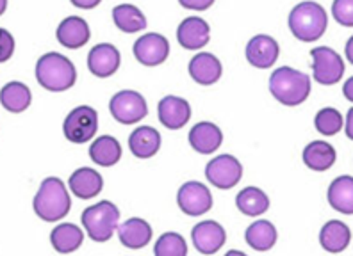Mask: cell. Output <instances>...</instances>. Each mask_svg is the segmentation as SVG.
<instances>
[{
  "mask_svg": "<svg viewBox=\"0 0 353 256\" xmlns=\"http://www.w3.org/2000/svg\"><path fill=\"white\" fill-rule=\"evenodd\" d=\"M36 78L39 85L52 93L70 89L77 82V70L74 63L57 52H48L36 63Z\"/></svg>",
  "mask_w": 353,
  "mask_h": 256,
  "instance_id": "6da1fadb",
  "label": "cell"
},
{
  "mask_svg": "<svg viewBox=\"0 0 353 256\" xmlns=\"http://www.w3.org/2000/svg\"><path fill=\"white\" fill-rule=\"evenodd\" d=\"M328 27V14L318 2H300L289 13V29L302 43H314L325 34Z\"/></svg>",
  "mask_w": 353,
  "mask_h": 256,
  "instance_id": "7a4b0ae2",
  "label": "cell"
},
{
  "mask_svg": "<svg viewBox=\"0 0 353 256\" xmlns=\"http://www.w3.org/2000/svg\"><path fill=\"white\" fill-rule=\"evenodd\" d=\"M310 77L291 66H280L270 77V91L282 105L294 107L305 102L310 94Z\"/></svg>",
  "mask_w": 353,
  "mask_h": 256,
  "instance_id": "3957f363",
  "label": "cell"
},
{
  "mask_svg": "<svg viewBox=\"0 0 353 256\" xmlns=\"http://www.w3.org/2000/svg\"><path fill=\"white\" fill-rule=\"evenodd\" d=\"M32 206H34L36 215L47 222H56L65 217L72 209V200L63 180L56 176L45 178L39 185Z\"/></svg>",
  "mask_w": 353,
  "mask_h": 256,
  "instance_id": "277c9868",
  "label": "cell"
},
{
  "mask_svg": "<svg viewBox=\"0 0 353 256\" xmlns=\"http://www.w3.org/2000/svg\"><path fill=\"white\" fill-rule=\"evenodd\" d=\"M82 226L88 231L91 240L108 242L120 222V210L111 201H99L93 206H88L81 215Z\"/></svg>",
  "mask_w": 353,
  "mask_h": 256,
  "instance_id": "5b68a950",
  "label": "cell"
},
{
  "mask_svg": "<svg viewBox=\"0 0 353 256\" xmlns=\"http://www.w3.org/2000/svg\"><path fill=\"white\" fill-rule=\"evenodd\" d=\"M97 130H99V114L90 105L75 107L63 123V134L74 145L90 142L95 137Z\"/></svg>",
  "mask_w": 353,
  "mask_h": 256,
  "instance_id": "8992f818",
  "label": "cell"
},
{
  "mask_svg": "<svg viewBox=\"0 0 353 256\" xmlns=\"http://www.w3.org/2000/svg\"><path fill=\"white\" fill-rule=\"evenodd\" d=\"M312 75L321 85H334L345 75V61L330 47H316L310 50Z\"/></svg>",
  "mask_w": 353,
  "mask_h": 256,
  "instance_id": "52a82bcc",
  "label": "cell"
},
{
  "mask_svg": "<svg viewBox=\"0 0 353 256\" xmlns=\"http://www.w3.org/2000/svg\"><path fill=\"white\" fill-rule=\"evenodd\" d=\"M109 111L118 123L136 125L148 114V105L138 91L123 89L112 96Z\"/></svg>",
  "mask_w": 353,
  "mask_h": 256,
  "instance_id": "ba28073f",
  "label": "cell"
},
{
  "mask_svg": "<svg viewBox=\"0 0 353 256\" xmlns=\"http://www.w3.org/2000/svg\"><path fill=\"white\" fill-rule=\"evenodd\" d=\"M176 205L185 215H203L212 209V194L200 182H185L176 192Z\"/></svg>",
  "mask_w": 353,
  "mask_h": 256,
  "instance_id": "9c48e42d",
  "label": "cell"
},
{
  "mask_svg": "<svg viewBox=\"0 0 353 256\" xmlns=\"http://www.w3.org/2000/svg\"><path fill=\"white\" fill-rule=\"evenodd\" d=\"M205 176L209 184L218 189H232L239 184L243 176V166L232 155H220L214 157L205 166Z\"/></svg>",
  "mask_w": 353,
  "mask_h": 256,
  "instance_id": "30bf717a",
  "label": "cell"
},
{
  "mask_svg": "<svg viewBox=\"0 0 353 256\" xmlns=\"http://www.w3.org/2000/svg\"><path fill=\"white\" fill-rule=\"evenodd\" d=\"M134 57L145 66H159L170 56V43L159 32H148L134 43Z\"/></svg>",
  "mask_w": 353,
  "mask_h": 256,
  "instance_id": "8fae6325",
  "label": "cell"
},
{
  "mask_svg": "<svg viewBox=\"0 0 353 256\" xmlns=\"http://www.w3.org/2000/svg\"><path fill=\"white\" fill-rule=\"evenodd\" d=\"M121 63L120 50L111 43H99L88 56V68L100 78H108L118 72Z\"/></svg>",
  "mask_w": 353,
  "mask_h": 256,
  "instance_id": "7c38bea8",
  "label": "cell"
},
{
  "mask_svg": "<svg viewBox=\"0 0 353 256\" xmlns=\"http://www.w3.org/2000/svg\"><path fill=\"white\" fill-rule=\"evenodd\" d=\"M194 249L202 255H216L223 248L227 233L223 226L216 221H202L191 231Z\"/></svg>",
  "mask_w": 353,
  "mask_h": 256,
  "instance_id": "4fadbf2b",
  "label": "cell"
},
{
  "mask_svg": "<svg viewBox=\"0 0 353 256\" xmlns=\"http://www.w3.org/2000/svg\"><path fill=\"white\" fill-rule=\"evenodd\" d=\"M280 56L276 39L268 34H257L246 45V61L259 70L272 68Z\"/></svg>",
  "mask_w": 353,
  "mask_h": 256,
  "instance_id": "5bb4252c",
  "label": "cell"
},
{
  "mask_svg": "<svg viewBox=\"0 0 353 256\" xmlns=\"http://www.w3.org/2000/svg\"><path fill=\"white\" fill-rule=\"evenodd\" d=\"M176 39L185 50H200L211 39V27L203 18L188 17L176 29Z\"/></svg>",
  "mask_w": 353,
  "mask_h": 256,
  "instance_id": "9a60e30c",
  "label": "cell"
},
{
  "mask_svg": "<svg viewBox=\"0 0 353 256\" xmlns=\"http://www.w3.org/2000/svg\"><path fill=\"white\" fill-rule=\"evenodd\" d=\"M159 120L170 130H179L191 120V105L181 96H164L159 102Z\"/></svg>",
  "mask_w": 353,
  "mask_h": 256,
  "instance_id": "2e32d148",
  "label": "cell"
},
{
  "mask_svg": "<svg viewBox=\"0 0 353 256\" xmlns=\"http://www.w3.org/2000/svg\"><path fill=\"white\" fill-rule=\"evenodd\" d=\"M223 142V132L221 128L209 121H200L190 130L191 148L200 155H211L220 148Z\"/></svg>",
  "mask_w": 353,
  "mask_h": 256,
  "instance_id": "e0dca14e",
  "label": "cell"
},
{
  "mask_svg": "<svg viewBox=\"0 0 353 256\" xmlns=\"http://www.w3.org/2000/svg\"><path fill=\"white\" fill-rule=\"evenodd\" d=\"M57 41L66 48L77 50L84 47L91 38V30L88 21L81 17H68L61 21L56 32Z\"/></svg>",
  "mask_w": 353,
  "mask_h": 256,
  "instance_id": "ac0fdd59",
  "label": "cell"
},
{
  "mask_svg": "<svg viewBox=\"0 0 353 256\" xmlns=\"http://www.w3.org/2000/svg\"><path fill=\"white\" fill-rule=\"evenodd\" d=\"M223 66L220 59L209 52H200L190 61V75L196 84L212 85L221 78Z\"/></svg>",
  "mask_w": 353,
  "mask_h": 256,
  "instance_id": "d6986e66",
  "label": "cell"
},
{
  "mask_svg": "<svg viewBox=\"0 0 353 256\" xmlns=\"http://www.w3.org/2000/svg\"><path fill=\"white\" fill-rule=\"evenodd\" d=\"M68 185L75 196L81 200H93L103 189V178L99 171L91 167H81L70 176Z\"/></svg>",
  "mask_w": 353,
  "mask_h": 256,
  "instance_id": "ffe728a7",
  "label": "cell"
},
{
  "mask_svg": "<svg viewBox=\"0 0 353 256\" xmlns=\"http://www.w3.org/2000/svg\"><path fill=\"white\" fill-rule=\"evenodd\" d=\"M152 226L145 219H127L123 224H118V237L120 242L129 249H141L148 246L152 240Z\"/></svg>",
  "mask_w": 353,
  "mask_h": 256,
  "instance_id": "44dd1931",
  "label": "cell"
},
{
  "mask_svg": "<svg viewBox=\"0 0 353 256\" xmlns=\"http://www.w3.org/2000/svg\"><path fill=\"white\" fill-rule=\"evenodd\" d=\"M352 242V231L343 221H328L319 231V244L328 253H343Z\"/></svg>",
  "mask_w": 353,
  "mask_h": 256,
  "instance_id": "7402d4cb",
  "label": "cell"
},
{
  "mask_svg": "<svg viewBox=\"0 0 353 256\" xmlns=\"http://www.w3.org/2000/svg\"><path fill=\"white\" fill-rule=\"evenodd\" d=\"M129 148L134 157L152 158L161 148V134L154 127L136 128L129 137Z\"/></svg>",
  "mask_w": 353,
  "mask_h": 256,
  "instance_id": "603a6c76",
  "label": "cell"
},
{
  "mask_svg": "<svg viewBox=\"0 0 353 256\" xmlns=\"http://www.w3.org/2000/svg\"><path fill=\"white\" fill-rule=\"evenodd\" d=\"M327 198L332 209L345 215H353V176L343 175L334 180Z\"/></svg>",
  "mask_w": 353,
  "mask_h": 256,
  "instance_id": "cb8c5ba5",
  "label": "cell"
},
{
  "mask_svg": "<svg viewBox=\"0 0 353 256\" xmlns=\"http://www.w3.org/2000/svg\"><path fill=\"white\" fill-rule=\"evenodd\" d=\"M337 153L330 142L312 141L303 149V164L312 171H328L336 164Z\"/></svg>",
  "mask_w": 353,
  "mask_h": 256,
  "instance_id": "d4e9b609",
  "label": "cell"
},
{
  "mask_svg": "<svg viewBox=\"0 0 353 256\" xmlns=\"http://www.w3.org/2000/svg\"><path fill=\"white\" fill-rule=\"evenodd\" d=\"M30 102H32V93L23 82H9L0 91V103L6 111L13 112V114L27 111Z\"/></svg>",
  "mask_w": 353,
  "mask_h": 256,
  "instance_id": "484cf974",
  "label": "cell"
},
{
  "mask_svg": "<svg viewBox=\"0 0 353 256\" xmlns=\"http://www.w3.org/2000/svg\"><path fill=\"white\" fill-rule=\"evenodd\" d=\"M50 242L52 248L56 249L57 253H74L84 242V233L79 226L72 224V222H63V224H57L50 233Z\"/></svg>",
  "mask_w": 353,
  "mask_h": 256,
  "instance_id": "4316f807",
  "label": "cell"
},
{
  "mask_svg": "<svg viewBox=\"0 0 353 256\" xmlns=\"http://www.w3.org/2000/svg\"><path fill=\"white\" fill-rule=\"evenodd\" d=\"M90 157L97 166L111 167L120 162L121 158V146L118 139L111 136H100L91 142L90 146Z\"/></svg>",
  "mask_w": 353,
  "mask_h": 256,
  "instance_id": "83f0119b",
  "label": "cell"
},
{
  "mask_svg": "<svg viewBox=\"0 0 353 256\" xmlns=\"http://www.w3.org/2000/svg\"><path fill=\"white\" fill-rule=\"evenodd\" d=\"M112 21L121 32H127V34H134V32L147 29V17L134 4L117 6L112 9Z\"/></svg>",
  "mask_w": 353,
  "mask_h": 256,
  "instance_id": "f1b7e54d",
  "label": "cell"
},
{
  "mask_svg": "<svg viewBox=\"0 0 353 256\" xmlns=\"http://www.w3.org/2000/svg\"><path fill=\"white\" fill-rule=\"evenodd\" d=\"M276 228L270 221H255L246 228L245 239L252 249L255 251H270L276 244Z\"/></svg>",
  "mask_w": 353,
  "mask_h": 256,
  "instance_id": "f546056e",
  "label": "cell"
},
{
  "mask_svg": "<svg viewBox=\"0 0 353 256\" xmlns=\"http://www.w3.org/2000/svg\"><path fill=\"white\" fill-rule=\"evenodd\" d=\"M236 206L245 215L257 217V215L266 213V210L270 209V198L263 189L245 187L236 196Z\"/></svg>",
  "mask_w": 353,
  "mask_h": 256,
  "instance_id": "4dcf8cb0",
  "label": "cell"
},
{
  "mask_svg": "<svg viewBox=\"0 0 353 256\" xmlns=\"http://www.w3.org/2000/svg\"><path fill=\"white\" fill-rule=\"evenodd\" d=\"M155 256H185L188 255V244L184 237L175 231L161 235L159 240L154 246Z\"/></svg>",
  "mask_w": 353,
  "mask_h": 256,
  "instance_id": "1f68e13d",
  "label": "cell"
},
{
  "mask_svg": "<svg viewBox=\"0 0 353 256\" xmlns=\"http://www.w3.org/2000/svg\"><path fill=\"white\" fill-rule=\"evenodd\" d=\"M316 130L323 136H336L343 130V114L334 107H325L314 118Z\"/></svg>",
  "mask_w": 353,
  "mask_h": 256,
  "instance_id": "d6a6232c",
  "label": "cell"
},
{
  "mask_svg": "<svg viewBox=\"0 0 353 256\" xmlns=\"http://www.w3.org/2000/svg\"><path fill=\"white\" fill-rule=\"evenodd\" d=\"M332 14L343 27H353V0H334Z\"/></svg>",
  "mask_w": 353,
  "mask_h": 256,
  "instance_id": "836d02e7",
  "label": "cell"
},
{
  "mask_svg": "<svg viewBox=\"0 0 353 256\" xmlns=\"http://www.w3.org/2000/svg\"><path fill=\"white\" fill-rule=\"evenodd\" d=\"M14 54V38L9 30L0 27V63H6Z\"/></svg>",
  "mask_w": 353,
  "mask_h": 256,
  "instance_id": "e575fe53",
  "label": "cell"
},
{
  "mask_svg": "<svg viewBox=\"0 0 353 256\" xmlns=\"http://www.w3.org/2000/svg\"><path fill=\"white\" fill-rule=\"evenodd\" d=\"M179 4L191 11H207L214 4V0H179Z\"/></svg>",
  "mask_w": 353,
  "mask_h": 256,
  "instance_id": "d590c367",
  "label": "cell"
},
{
  "mask_svg": "<svg viewBox=\"0 0 353 256\" xmlns=\"http://www.w3.org/2000/svg\"><path fill=\"white\" fill-rule=\"evenodd\" d=\"M75 8L79 9H93L102 2V0H70Z\"/></svg>",
  "mask_w": 353,
  "mask_h": 256,
  "instance_id": "8d00e7d4",
  "label": "cell"
},
{
  "mask_svg": "<svg viewBox=\"0 0 353 256\" xmlns=\"http://www.w3.org/2000/svg\"><path fill=\"white\" fill-rule=\"evenodd\" d=\"M345 132H346V136H348V139H352L353 141V107L348 111V114H346Z\"/></svg>",
  "mask_w": 353,
  "mask_h": 256,
  "instance_id": "74e56055",
  "label": "cell"
},
{
  "mask_svg": "<svg viewBox=\"0 0 353 256\" xmlns=\"http://www.w3.org/2000/svg\"><path fill=\"white\" fill-rule=\"evenodd\" d=\"M343 94H345L346 100H350L353 103V77H350L345 82V85H343Z\"/></svg>",
  "mask_w": 353,
  "mask_h": 256,
  "instance_id": "f35d334b",
  "label": "cell"
},
{
  "mask_svg": "<svg viewBox=\"0 0 353 256\" xmlns=\"http://www.w3.org/2000/svg\"><path fill=\"white\" fill-rule=\"evenodd\" d=\"M345 54H346V57H348V61H350V63L353 64V36H352V38L348 39V43H346Z\"/></svg>",
  "mask_w": 353,
  "mask_h": 256,
  "instance_id": "ab89813d",
  "label": "cell"
},
{
  "mask_svg": "<svg viewBox=\"0 0 353 256\" xmlns=\"http://www.w3.org/2000/svg\"><path fill=\"white\" fill-rule=\"evenodd\" d=\"M6 9H8V0H0V17L6 13Z\"/></svg>",
  "mask_w": 353,
  "mask_h": 256,
  "instance_id": "60d3db41",
  "label": "cell"
},
{
  "mask_svg": "<svg viewBox=\"0 0 353 256\" xmlns=\"http://www.w3.org/2000/svg\"><path fill=\"white\" fill-rule=\"evenodd\" d=\"M227 255H228V256H236V255H237V256H245V253H243V251H228Z\"/></svg>",
  "mask_w": 353,
  "mask_h": 256,
  "instance_id": "b9f144b4",
  "label": "cell"
}]
</instances>
